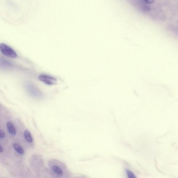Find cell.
I'll list each match as a JSON object with an SVG mask.
<instances>
[{
  "label": "cell",
  "instance_id": "6da1fadb",
  "mask_svg": "<svg viewBox=\"0 0 178 178\" xmlns=\"http://www.w3.org/2000/svg\"><path fill=\"white\" fill-rule=\"evenodd\" d=\"M0 50L2 53L6 57L14 59L17 58L18 56L17 53L14 50L5 44H1Z\"/></svg>",
  "mask_w": 178,
  "mask_h": 178
},
{
  "label": "cell",
  "instance_id": "7a4b0ae2",
  "mask_svg": "<svg viewBox=\"0 0 178 178\" xmlns=\"http://www.w3.org/2000/svg\"><path fill=\"white\" fill-rule=\"evenodd\" d=\"M27 91L31 95L36 98H42L43 94L41 91L32 84L27 83L26 85Z\"/></svg>",
  "mask_w": 178,
  "mask_h": 178
},
{
  "label": "cell",
  "instance_id": "3957f363",
  "mask_svg": "<svg viewBox=\"0 0 178 178\" xmlns=\"http://www.w3.org/2000/svg\"><path fill=\"white\" fill-rule=\"evenodd\" d=\"M38 78L41 82L49 85H55L57 82V79L56 78L47 74H40Z\"/></svg>",
  "mask_w": 178,
  "mask_h": 178
},
{
  "label": "cell",
  "instance_id": "277c9868",
  "mask_svg": "<svg viewBox=\"0 0 178 178\" xmlns=\"http://www.w3.org/2000/svg\"><path fill=\"white\" fill-rule=\"evenodd\" d=\"M8 130L10 134L15 135L16 134V131L13 123L11 121H9L7 123Z\"/></svg>",
  "mask_w": 178,
  "mask_h": 178
},
{
  "label": "cell",
  "instance_id": "5b68a950",
  "mask_svg": "<svg viewBox=\"0 0 178 178\" xmlns=\"http://www.w3.org/2000/svg\"><path fill=\"white\" fill-rule=\"evenodd\" d=\"M51 169L54 173L59 176H62L63 174V172L61 168L56 165L52 166Z\"/></svg>",
  "mask_w": 178,
  "mask_h": 178
},
{
  "label": "cell",
  "instance_id": "8992f818",
  "mask_svg": "<svg viewBox=\"0 0 178 178\" xmlns=\"http://www.w3.org/2000/svg\"><path fill=\"white\" fill-rule=\"evenodd\" d=\"M13 148L16 152L21 155H23L24 154V150L21 146L17 143H15L13 144Z\"/></svg>",
  "mask_w": 178,
  "mask_h": 178
},
{
  "label": "cell",
  "instance_id": "52a82bcc",
  "mask_svg": "<svg viewBox=\"0 0 178 178\" xmlns=\"http://www.w3.org/2000/svg\"><path fill=\"white\" fill-rule=\"evenodd\" d=\"M24 137L26 141L28 142L31 143L33 141V138H32V136L28 130H26L25 131Z\"/></svg>",
  "mask_w": 178,
  "mask_h": 178
},
{
  "label": "cell",
  "instance_id": "ba28073f",
  "mask_svg": "<svg viewBox=\"0 0 178 178\" xmlns=\"http://www.w3.org/2000/svg\"><path fill=\"white\" fill-rule=\"evenodd\" d=\"M141 8L143 10L145 11H148L151 10V7L145 5L144 4H142Z\"/></svg>",
  "mask_w": 178,
  "mask_h": 178
},
{
  "label": "cell",
  "instance_id": "9c48e42d",
  "mask_svg": "<svg viewBox=\"0 0 178 178\" xmlns=\"http://www.w3.org/2000/svg\"><path fill=\"white\" fill-rule=\"evenodd\" d=\"M126 173L129 178H135L136 177L135 176L133 173L129 170H126Z\"/></svg>",
  "mask_w": 178,
  "mask_h": 178
},
{
  "label": "cell",
  "instance_id": "30bf717a",
  "mask_svg": "<svg viewBox=\"0 0 178 178\" xmlns=\"http://www.w3.org/2000/svg\"><path fill=\"white\" fill-rule=\"evenodd\" d=\"M5 137V134L4 132L1 129L0 130V138H3Z\"/></svg>",
  "mask_w": 178,
  "mask_h": 178
},
{
  "label": "cell",
  "instance_id": "8fae6325",
  "mask_svg": "<svg viewBox=\"0 0 178 178\" xmlns=\"http://www.w3.org/2000/svg\"><path fill=\"white\" fill-rule=\"evenodd\" d=\"M145 2L147 3L152 4L154 3L155 1L154 0H143Z\"/></svg>",
  "mask_w": 178,
  "mask_h": 178
},
{
  "label": "cell",
  "instance_id": "7c38bea8",
  "mask_svg": "<svg viewBox=\"0 0 178 178\" xmlns=\"http://www.w3.org/2000/svg\"><path fill=\"white\" fill-rule=\"evenodd\" d=\"M4 149L3 148L2 146L1 145H0V152H1V153H2L3 152Z\"/></svg>",
  "mask_w": 178,
  "mask_h": 178
}]
</instances>
